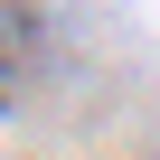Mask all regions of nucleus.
I'll return each mask as SVG.
<instances>
[{
  "mask_svg": "<svg viewBox=\"0 0 160 160\" xmlns=\"http://www.w3.org/2000/svg\"><path fill=\"white\" fill-rule=\"evenodd\" d=\"M28 57H38V19L19 10V0H0V104H19V85H28Z\"/></svg>",
  "mask_w": 160,
  "mask_h": 160,
  "instance_id": "nucleus-1",
  "label": "nucleus"
}]
</instances>
